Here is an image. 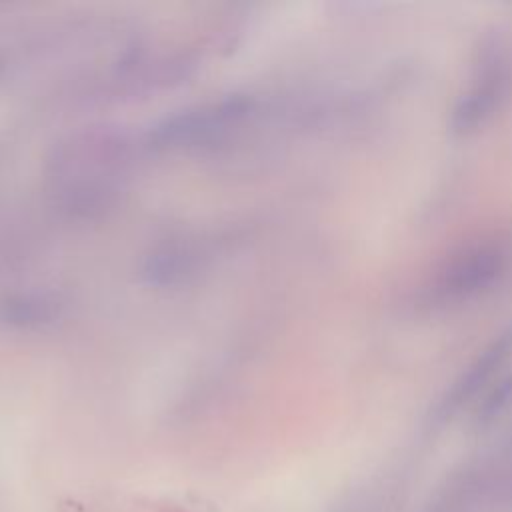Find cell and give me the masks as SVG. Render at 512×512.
I'll list each match as a JSON object with an SVG mask.
<instances>
[{
    "label": "cell",
    "mask_w": 512,
    "mask_h": 512,
    "mask_svg": "<svg viewBox=\"0 0 512 512\" xmlns=\"http://www.w3.org/2000/svg\"><path fill=\"white\" fill-rule=\"evenodd\" d=\"M128 162V142L120 134L86 132L58 148L50 178L66 206L88 212L106 204L120 188Z\"/></svg>",
    "instance_id": "cell-1"
}]
</instances>
